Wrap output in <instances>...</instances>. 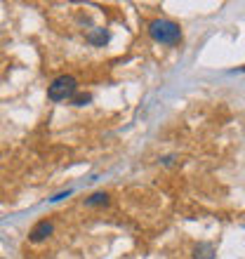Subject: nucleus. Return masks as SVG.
<instances>
[{
  "instance_id": "obj_1",
  "label": "nucleus",
  "mask_w": 245,
  "mask_h": 259,
  "mask_svg": "<svg viewBox=\"0 0 245 259\" xmlns=\"http://www.w3.org/2000/svg\"><path fill=\"white\" fill-rule=\"evenodd\" d=\"M149 35L163 45H177L182 40V28L170 19H153L149 24Z\"/></svg>"
},
{
  "instance_id": "obj_2",
  "label": "nucleus",
  "mask_w": 245,
  "mask_h": 259,
  "mask_svg": "<svg viewBox=\"0 0 245 259\" xmlns=\"http://www.w3.org/2000/svg\"><path fill=\"white\" fill-rule=\"evenodd\" d=\"M75 90H78V80L73 75H59L48 88V97L52 102H64V99H71L75 95Z\"/></svg>"
},
{
  "instance_id": "obj_3",
  "label": "nucleus",
  "mask_w": 245,
  "mask_h": 259,
  "mask_svg": "<svg viewBox=\"0 0 245 259\" xmlns=\"http://www.w3.org/2000/svg\"><path fill=\"white\" fill-rule=\"evenodd\" d=\"M52 231H55V224H52V222H48V219H43V222H38V224L31 229L28 240H31V243H43L45 238H50V236H52Z\"/></svg>"
},
{
  "instance_id": "obj_4",
  "label": "nucleus",
  "mask_w": 245,
  "mask_h": 259,
  "mask_svg": "<svg viewBox=\"0 0 245 259\" xmlns=\"http://www.w3.org/2000/svg\"><path fill=\"white\" fill-rule=\"evenodd\" d=\"M193 259H215V245L210 243H200L193 250Z\"/></svg>"
},
{
  "instance_id": "obj_5",
  "label": "nucleus",
  "mask_w": 245,
  "mask_h": 259,
  "mask_svg": "<svg viewBox=\"0 0 245 259\" xmlns=\"http://www.w3.org/2000/svg\"><path fill=\"white\" fill-rule=\"evenodd\" d=\"M106 203H109V193H104V191L92 193V196L85 200V205H88V207H95V205H106Z\"/></svg>"
},
{
  "instance_id": "obj_6",
  "label": "nucleus",
  "mask_w": 245,
  "mask_h": 259,
  "mask_svg": "<svg viewBox=\"0 0 245 259\" xmlns=\"http://www.w3.org/2000/svg\"><path fill=\"white\" fill-rule=\"evenodd\" d=\"M92 102V97L90 95H73V104L75 106H85V104Z\"/></svg>"
},
{
  "instance_id": "obj_7",
  "label": "nucleus",
  "mask_w": 245,
  "mask_h": 259,
  "mask_svg": "<svg viewBox=\"0 0 245 259\" xmlns=\"http://www.w3.org/2000/svg\"><path fill=\"white\" fill-rule=\"evenodd\" d=\"M106 38H109V35H106V33H99V35H92L90 40H92V42H97V45H102V42H106Z\"/></svg>"
}]
</instances>
